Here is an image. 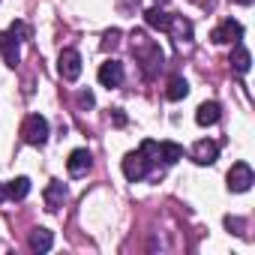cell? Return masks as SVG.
Segmentation results:
<instances>
[{"label": "cell", "mask_w": 255, "mask_h": 255, "mask_svg": "<svg viewBox=\"0 0 255 255\" xmlns=\"http://www.w3.org/2000/svg\"><path fill=\"white\" fill-rule=\"evenodd\" d=\"M237 3H252V0H237Z\"/></svg>", "instance_id": "d4e9b609"}, {"label": "cell", "mask_w": 255, "mask_h": 255, "mask_svg": "<svg viewBox=\"0 0 255 255\" xmlns=\"http://www.w3.org/2000/svg\"><path fill=\"white\" fill-rule=\"evenodd\" d=\"M144 21H147V27H153V30H168V27H171V15H168L162 6H150V9L144 12Z\"/></svg>", "instance_id": "4fadbf2b"}, {"label": "cell", "mask_w": 255, "mask_h": 255, "mask_svg": "<svg viewBox=\"0 0 255 255\" xmlns=\"http://www.w3.org/2000/svg\"><path fill=\"white\" fill-rule=\"evenodd\" d=\"M0 54H3V63L6 66H18L21 60V48H18V39L9 33V30H0Z\"/></svg>", "instance_id": "8992f818"}, {"label": "cell", "mask_w": 255, "mask_h": 255, "mask_svg": "<svg viewBox=\"0 0 255 255\" xmlns=\"http://www.w3.org/2000/svg\"><path fill=\"white\" fill-rule=\"evenodd\" d=\"M159 159H162L165 165H174L177 159H183V147L174 144V141H162V144H159Z\"/></svg>", "instance_id": "e0dca14e"}, {"label": "cell", "mask_w": 255, "mask_h": 255, "mask_svg": "<svg viewBox=\"0 0 255 255\" xmlns=\"http://www.w3.org/2000/svg\"><path fill=\"white\" fill-rule=\"evenodd\" d=\"M198 165H213L216 162V156H219V144L216 141H195V147H192V153H189Z\"/></svg>", "instance_id": "9c48e42d"}, {"label": "cell", "mask_w": 255, "mask_h": 255, "mask_svg": "<svg viewBox=\"0 0 255 255\" xmlns=\"http://www.w3.org/2000/svg\"><path fill=\"white\" fill-rule=\"evenodd\" d=\"M219 117H222V108H219V102H201V105H198V111H195V120H198V126H213Z\"/></svg>", "instance_id": "7c38bea8"}, {"label": "cell", "mask_w": 255, "mask_h": 255, "mask_svg": "<svg viewBox=\"0 0 255 255\" xmlns=\"http://www.w3.org/2000/svg\"><path fill=\"white\" fill-rule=\"evenodd\" d=\"M225 228H234V234H243L246 222H243V219H237V216H225Z\"/></svg>", "instance_id": "44dd1931"}, {"label": "cell", "mask_w": 255, "mask_h": 255, "mask_svg": "<svg viewBox=\"0 0 255 255\" xmlns=\"http://www.w3.org/2000/svg\"><path fill=\"white\" fill-rule=\"evenodd\" d=\"M186 93H189V84H186V78L174 75V78L168 81V90H165V96H168L171 102H180V99H186Z\"/></svg>", "instance_id": "2e32d148"}, {"label": "cell", "mask_w": 255, "mask_h": 255, "mask_svg": "<svg viewBox=\"0 0 255 255\" xmlns=\"http://www.w3.org/2000/svg\"><path fill=\"white\" fill-rule=\"evenodd\" d=\"M114 123H117V126H123V123H126V117H123V111H120V108L114 111Z\"/></svg>", "instance_id": "603a6c76"}, {"label": "cell", "mask_w": 255, "mask_h": 255, "mask_svg": "<svg viewBox=\"0 0 255 255\" xmlns=\"http://www.w3.org/2000/svg\"><path fill=\"white\" fill-rule=\"evenodd\" d=\"M240 36H243V27L237 24V21H222L213 33H210V39L216 42V45H228V42H240Z\"/></svg>", "instance_id": "52a82bcc"}, {"label": "cell", "mask_w": 255, "mask_h": 255, "mask_svg": "<svg viewBox=\"0 0 255 255\" xmlns=\"http://www.w3.org/2000/svg\"><path fill=\"white\" fill-rule=\"evenodd\" d=\"M21 138H24L27 144L42 147V144L48 141V120H45L42 114H30V117H24V123H21Z\"/></svg>", "instance_id": "7a4b0ae2"}, {"label": "cell", "mask_w": 255, "mask_h": 255, "mask_svg": "<svg viewBox=\"0 0 255 255\" xmlns=\"http://www.w3.org/2000/svg\"><path fill=\"white\" fill-rule=\"evenodd\" d=\"M252 183H255L252 168H249L246 162H234L231 171H228V189H231V192H246Z\"/></svg>", "instance_id": "5b68a950"}, {"label": "cell", "mask_w": 255, "mask_h": 255, "mask_svg": "<svg viewBox=\"0 0 255 255\" xmlns=\"http://www.w3.org/2000/svg\"><path fill=\"white\" fill-rule=\"evenodd\" d=\"M66 168H69V174H72V177H81V174L90 168V150H84V147L72 150V153H69V162H66Z\"/></svg>", "instance_id": "30bf717a"}, {"label": "cell", "mask_w": 255, "mask_h": 255, "mask_svg": "<svg viewBox=\"0 0 255 255\" xmlns=\"http://www.w3.org/2000/svg\"><path fill=\"white\" fill-rule=\"evenodd\" d=\"M6 198V183H0V201Z\"/></svg>", "instance_id": "cb8c5ba5"}, {"label": "cell", "mask_w": 255, "mask_h": 255, "mask_svg": "<svg viewBox=\"0 0 255 255\" xmlns=\"http://www.w3.org/2000/svg\"><path fill=\"white\" fill-rule=\"evenodd\" d=\"M132 39H135V54H138L141 63H144V72L153 75V69L162 66V48H159L156 42L144 39V33H132Z\"/></svg>", "instance_id": "6da1fadb"}, {"label": "cell", "mask_w": 255, "mask_h": 255, "mask_svg": "<svg viewBox=\"0 0 255 255\" xmlns=\"http://www.w3.org/2000/svg\"><path fill=\"white\" fill-rule=\"evenodd\" d=\"M231 66L243 75V72H249V66H252V57H249V51L240 45V42H234V51H231Z\"/></svg>", "instance_id": "9a60e30c"}, {"label": "cell", "mask_w": 255, "mask_h": 255, "mask_svg": "<svg viewBox=\"0 0 255 255\" xmlns=\"http://www.w3.org/2000/svg\"><path fill=\"white\" fill-rule=\"evenodd\" d=\"M9 33L21 42V39H30V27L24 24V21H12V27H9Z\"/></svg>", "instance_id": "d6986e66"}, {"label": "cell", "mask_w": 255, "mask_h": 255, "mask_svg": "<svg viewBox=\"0 0 255 255\" xmlns=\"http://www.w3.org/2000/svg\"><path fill=\"white\" fill-rule=\"evenodd\" d=\"M57 72L63 75V81H75L81 75V54L75 48H63L57 57Z\"/></svg>", "instance_id": "277c9868"}, {"label": "cell", "mask_w": 255, "mask_h": 255, "mask_svg": "<svg viewBox=\"0 0 255 255\" xmlns=\"http://www.w3.org/2000/svg\"><path fill=\"white\" fill-rule=\"evenodd\" d=\"M27 192H30V180L27 177H15V180L6 183V198H12V201H21Z\"/></svg>", "instance_id": "ac0fdd59"}, {"label": "cell", "mask_w": 255, "mask_h": 255, "mask_svg": "<svg viewBox=\"0 0 255 255\" xmlns=\"http://www.w3.org/2000/svg\"><path fill=\"white\" fill-rule=\"evenodd\" d=\"M120 45V30H105V36H102V48L108 51V48H117Z\"/></svg>", "instance_id": "ffe728a7"}, {"label": "cell", "mask_w": 255, "mask_h": 255, "mask_svg": "<svg viewBox=\"0 0 255 255\" xmlns=\"http://www.w3.org/2000/svg\"><path fill=\"white\" fill-rule=\"evenodd\" d=\"M147 171H150V162L144 159V153H141V150H138V153H126V156H123V177L129 180V183L144 180V177H147Z\"/></svg>", "instance_id": "3957f363"}, {"label": "cell", "mask_w": 255, "mask_h": 255, "mask_svg": "<svg viewBox=\"0 0 255 255\" xmlns=\"http://www.w3.org/2000/svg\"><path fill=\"white\" fill-rule=\"evenodd\" d=\"M78 105H81V108H90V105H93V93H90V90H81V93H78Z\"/></svg>", "instance_id": "7402d4cb"}, {"label": "cell", "mask_w": 255, "mask_h": 255, "mask_svg": "<svg viewBox=\"0 0 255 255\" xmlns=\"http://www.w3.org/2000/svg\"><path fill=\"white\" fill-rule=\"evenodd\" d=\"M99 84H102V87H120V84H123V63L105 60V63L99 66Z\"/></svg>", "instance_id": "ba28073f"}, {"label": "cell", "mask_w": 255, "mask_h": 255, "mask_svg": "<svg viewBox=\"0 0 255 255\" xmlns=\"http://www.w3.org/2000/svg\"><path fill=\"white\" fill-rule=\"evenodd\" d=\"M27 243H30V249H33V252H48V249H51V243H54V234H51L48 228H36V231L30 234V240H27Z\"/></svg>", "instance_id": "5bb4252c"}, {"label": "cell", "mask_w": 255, "mask_h": 255, "mask_svg": "<svg viewBox=\"0 0 255 255\" xmlns=\"http://www.w3.org/2000/svg\"><path fill=\"white\" fill-rule=\"evenodd\" d=\"M63 198H66V183H60V180H51V183L45 186V207L54 213V210H60Z\"/></svg>", "instance_id": "8fae6325"}]
</instances>
